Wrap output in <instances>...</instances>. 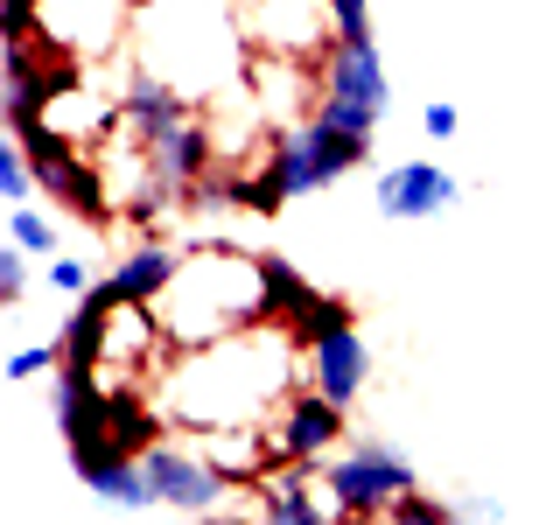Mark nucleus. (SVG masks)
<instances>
[{
  "label": "nucleus",
  "instance_id": "obj_1",
  "mask_svg": "<svg viewBox=\"0 0 560 525\" xmlns=\"http://www.w3.org/2000/svg\"><path fill=\"white\" fill-rule=\"evenodd\" d=\"M288 378H294V329L253 323L238 337L183 350V364L162 372V413L197 434L245 428V420H267L288 399Z\"/></svg>",
  "mask_w": 560,
  "mask_h": 525
},
{
  "label": "nucleus",
  "instance_id": "obj_2",
  "mask_svg": "<svg viewBox=\"0 0 560 525\" xmlns=\"http://www.w3.org/2000/svg\"><path fill=\"white\" fill-rule=\"evenodd\" d=\"M133 63L168 78L175 92L189 98H224L245 92V63H253V43H245L238 0H140L133 14Z\"/></svg>",
  "mask_w": 560,
  "mask_h": 525
},
{
  "label": "nucleus",
  "instance_id": "obj_3",
  "mask_svg": "<svg viewBox=\"0 0 560 525\" xmlns=\"http://www.w3.org/2000/svg\"><path fill=\"white\" fill-rule=\"evenodd\" d=\"M168 343L197 350L218 337H238V329L267 323V267L259 253H238V245H203V253H183L168 294L154 302Z\"/></svg>",
  "mask_w": 560,
  "mask_h": 525
},
{
  "label": "nucleus",
  "instance_id": "obj_4",
  "mask_svg": "<svg viewBox=\"0 0 560 525\" xmlns=\"http://www.w3.org/2000/svg\"><path fill=\"white\" fill-rule=\"evenodd\" d=\"M385 105H393V84H385L378 43L372 35H337V43L323 49V98H315V119L372 140Z\"/></svg>",
  "mask_w": 560,
  "mask_h": 525
},
{
  "label": "nucleus",
  "instance_id": "obj_5",
  "mask_svg": "<svg viewBox=\"0 0 560 525\" xmlns=\"http://www.w3.org/2000/svg\"><path fill=\"white\" fill-rule=\"evenodd\" d=\"M323 490H329V504H337V518H385L407 490H420V469H413V455L393 448L385 434H364L358 448L329 455Z\"/></svg>",
  "mask_w": 560,
  "mask_h": 525
},
{
  "label": "nucleus",
  "instance_id": "obj_6",
  "mask_svg": "<svg viewBox=\"0 0 560 525\" xmlns=\"http://www.w3.org/2000/svg\"><path fill=\"white\" fill-rule=\"evenodd\" d=\"M267 148H273V162H280V175H288L294 197H315V189L343 183L350 168L372 162V140H364V133H343V127H329V119H315V113L302 119V127L273 133Z\"/></svg>",
  "mask_w": 560,
  "mask_h": 525
},
{
  "label": "nucleus",
  "instance_id": "obj_7",
  "mask_svg": "<svg viewBox=\"0 0 560 525\" xmlns=\"http://www.w3.org/2000/svg\"><path fill=\"white\" fill-rule=\"evenodd\" d=\"M238 22H245L253 57L323 63V49L337 43V14H329V0H238Z\"/></svg>",
  "mask_w": 560,
  "mask_h": 525
},
{
  "label": "nucleus",
  "instance_id": "obj_8",
  "mask_svg": "<svg viewBox=\"0 0 560 525\" xmlns=\"http://www.w3.org/2000/svg\"><path fill=\"white\" fill-rule=\"evenodd\" d=\"M133 14H140V0H43L35 8V35L70 49L78 63H98L133 35Z\"/></svg>",
  "mask_w": 560,
  "mask_h": 525
},
{
  "label": "nucleus",
  "instance_id": "obj_9",
  "mask_svg": "<svg viewBox=\"0 0 560 525\" xmlns=\"http://www.w3.org/2000/svg\"><path fill=\"white\" fill-rule=\"evenodd\" d=\"M259 267H267V323L294 329V343H302V350L358 323V308H350L343 294H323V288H308V280L294 273V259H280V253H259Z\"/></svg>",
  "mask_w": 560,
  "mask_h": 525
},
{
  "label": "nucleus",
  "instance_id": "obj_10",
  "mask_svg": "<svg viewBox=\"0 0 560 525\" xmlns=\"http://www.w3.org/2000/svg\"><path fill=\"white\" fill-rule=\"evenodd\" d=\"M148 477H154V498L168 504V512H189V518H203V512H224L232 504V477H224L218 463H210L203 448H175V442H154L148 455Z\"/></svg>",
  "mask_w": 560,
  "mask_h": 525
},
{
  "label": "nucleus",
  "instance_id": "obj_11",
  "mask_svg": "<svg viewBox=\"0 0 560 525\" xmlns=\"http://www.w3.org/2000/svg\"><path fill=\"white\" fill-rule=\"evenodd\" d=\"M343 413L350 407H337L329 393H315V385H302V393H288L280 407L267 413V434H273V455L280 463H323V455H337V442H343Z\"/></svg>",
  "mask_w": 560,
  "mask_h": 525
},
{
  "label": "nucleus",
  "instance_id": "obj_12",
  "mask_svg": "<svg viewBox=\"0 0 560 525\" xmlns=\"http://www.w3.org/2000/svg\"><path fill=\"white\" fill-rule=\"evenodd\" d=\"M463 197V183H455L448 168L434 162H393L378 175V210L393 224H420V218H442V210Z\"/></svg>",
  "mask_w": 560,
  "mask_h": 525
},
{
  "label": "nucleus",
  "instance_id": "obj_13",
  "mask_svg": "<svg viewBox=\"0 0 560 525\" xmlns=\"http://www.w3.org/2000/svg\"><path fill=\"white\" fill-rule=\"evenodd\" d=\"M253 498H259V518H273V525L337 518V504H329V490H323V469H308V463H273L267 477L253 483Z\"/></svg>",
  "mask_w": 560,
  "mask_h": 525
},
{
  "label": "nucleus",
  "instance_id": "obj_14",
  "mask_svg": "<svg viewBox=\"0 0 560 525\" xmlns=\"http://www.w3.org/2000/svg\"><path fill=\"white\" fill-rule=\"evenodd\" d=\"M183 119H197V98L189 92H175L168 78H154V70H133L127 78V92H119V133H133V140H162L175 133Z\"/></svg>",
  "mask_w": 560,
  "mask_h": 525
},
{
  "label": "nucleus",
  "instance_id": "obj_15",
  "mask_svg": "<svg viewBox=\"0 0 560 525\" xmlns=\"http://www.w3.org/2000/svg\"><path fill=\"white\" fill-rule=\"evenodd\" d=\"M113 315H119V288H113V280H92V288L78 294V308L63 315V329H57V350H63V364H92V372H105Z\"/></svg>",
  "mask_w": 560,
  "mask_h": 525
},
{
  "label": "nucleus",
  "instance_id": "obj_16",
  "mask_svg": "<svg viewBox=\"0 0 560 525\" xmlns=\"http://www.w3.org/2000/svg\"><path fill=\"white\" fill-rule=\"evenodd\" d=\"M308 385L315 393H329L337 407H350V399L372 385V350H364V337H358V323L350 329H337V337H323V343H308Z\"/></svg>",
  "mask_w": 560,
  "mask_h": 525
},
{
  "label": "nucleus",
  "instance_id": "obj_17",
  "mask_svg": "<svg viewBox=\"0 0 560 525\" xmlns=\"http://www.w3.org/2000/svg\"><path fill=\"white\" fill-rule=\"evenodd\" d=\"M175 267H183V253H168V245H154V238H148V245H133V253L119 259V267L105 273V280L119 288V302H162L168 280H175Z\"/></svg>",
  "mask_w": 560,
  "mask_h": 525
},
{
  "label": "nucleus",
  "instance_id": "obj_18",
  "mask_svg": "<svg viewBox=\"0 0 560 525\" xmlns=\"http://www.w3.org/2000/svg\"><path fill=\"white\" fill-rule=\"evenodd\" d=\"M35 189H43V183H35L28 148L8 133V148H0V197H8V203H35Z\"/></svg>",
  "mask_w": 560,
  "mask_h": 525
},
{
  "label": "nucleus",
  "instance_id": "obj_19",
  "mask_svg": "<svg viewBox=\"0 0 560 525\" xmlns=\"http://www.w3.org/2000/svg\"><path fill=\"white\" fill-rule=\"evenodd\" d=\"M8 238H14V245H28L35 259H43V253H57V224H49L35 203H8Z\"/></svg>",
  "mask_w": 560,
  "mask_h": 525
},
{
  "label": "nucleus",
  "instance_id": "obj_20",
  "mask_svg": "<svg viewBox=\"0 0 560 525\" xmlns=\"http://www.w3.org/2000/svg\"><path fill=\"white\" fill-rule=\"evenodd\" d=\"M57 364H63V350H57V343H22L8 364H0V378H8V385H28V378L57 372Z\"/></svg>",
  "mask_w": 560,
  "mask_h": 525
},
{
  "label": "nucleus",
  "instance_id": "obj_21",
  "mask_svg": "<svg viewBox=\"0 0 560 525\" xmlns=\"http://www.w3.org/2000/svg\"><path fill=\"white\" fill-rule=\"evenodd\" d=\"M28 245H14L8 238V253H0V308H22V294H28Z\"/></svg>",
  "mask_w": 560,
  "mask_h": 525
},
{
  "label": "nucleus",
  "instance_id": "obj_22",
  "mask_svg": "<svg viewBox=\"0 0 560 525\" xmlns=\"http://www.w3.org/2000/svg\"><path fill=\"white\" fill-rule=\"evenodd\" d=\"M393 525H448L455 518V504H442V498H420V490H407V498L385 512Z\"/></svg>",
  "mask_w": 560,
  "mask_h": 525
},
{
  "label": "nucleus",
  "instance_id": "obj_23",
  "mask_svg": "<svg viewBox=\"0 0 560 525\" xmlns=\"http://www.w3.org/2000/svg\"><path fill=\"white\" fill-rule=\"evenodd\" d=\"M49 288H57V294H84V288H92V267H84V259L49 253Z\"/></svg>",
  "mask_w": 560,
  "mask_h": 525
},
{
  "label": "nucleus",
  "instance_id": "obj_24",
  "mask_svg": "<svg viewBox=\"0 0 560 525\" xmlns=\"http://www.w3.org/2000/svg\"><path fill=\"white\" fill-rule=\"evenodd\" d=\"M420 133H428V140H455V133H463V113H455L448 98H434L428 113H420Z\"/></svg>",
  "mask_w": 560,
  "mask_h": 525
},
{
  "label": "nucleus",
  "instance_id": "obj_25",
  "mask_svg": "<svg viewBox=\"0 0 560 525\" xmlns=\"http://www.w3.org/2000/svg\"><path fill=\"white\" fill-rule=\"evenodd\" d=\"M337 14V35H372V0H329Z\"/></svg>",
  "mask_w": 560,
  "mask_h": 525
},
{
  "label": "nucleus",
  "instance_id": "obj_26",
  "mask_svg": "<svg viewBox=\"0 0 560 525\" xmlns=\"http://www.w3.org/2000/svg\"><path fill=\"white\" fill-rule=\"evenodd\" d=\"M455 518H504L498 498H455Z\"/></svg>",
  "mask_w": 560,
  "mask_h": 525
},
{
  "label": "nucleus",
  "instance_id": "obj_27",
  "mask_svg": "<svg viewBox=\"0 0 560 525\" xmlns=\"http://www.w3.org/2000/svg\"><path fill=\"white\" fill-rule=\"evenodd\" d=\"M0 8H43V0H0Z\"/></svg>",
  "mask_w": 560,
  "mask_h": 525
}]
</instances>
